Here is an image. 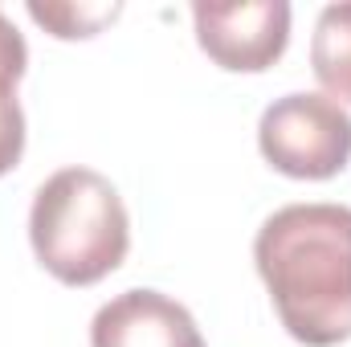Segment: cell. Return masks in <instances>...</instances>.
<instances>
[{
	"instance_id": "cell-4",
	"label": "cell",
	"mask_w": 351,
	"mask_h": 347,
	"mask_svg": "<svg viewBox=\"0 0 351 347\" xmlns=\"http://www.w3.org/2000/svg\"><path fill=\"white\" fill-rule=\"evenodd\" d=\"M200 49L233 74H262L290 45V4L286 0H233V4H192Z\"/></svg>"
},
{
	"instance_id": "cell-8",
	"label": "cell",
	"mask_w": 351,
	"mask_h": 347,
	"mask_svg": "<svg viewBox=\"0 0 351 347\" xmlns=\"http://www.w3.org/2000/svg\"><path fill=\"white\" fill-rule=\"evenodd\" d=\"M25 66H29V45L0 8V98L16 94V82L25 78Z\"/></svg>"
},
{
	"instance_id": "cell-5",
	"label": "cell",
	"mask_w": 351,
	"mask_h": 347,
	"mask_svg": "<svg viewBox=\"0 0 351 347\" xmlns=\"http://www.w3.org/2000/svg\"><path fill=\"white\" fill-rule=\"evenodd\" d=\"M90 347H204V335L184 302L160 290H123L98 307Z\"/></svg>"
},
{
	"instance_id": "cell-2",
	"label": "cell",
	"mask_w": 351,
	"mask_h": 347,
	"mask_svg": "<svg viewBox=\"0 0 351 347\" xmlns=\"http://www.w3.org/2000/svg\"><path fill=\"white\" fill-rule=\"evenodd\" d=\"M29 241L37 261L66 286H94L131 250V217L119 188L94 168H62L33 196Z\"/></svg>"
},
{
	"instance_id": "cell-1",
	"label": "cell",
	"mask_w": 351,
	"mask_h": 347,
	"mask_svg": "<svg viewBox=\"0 0 351 347\" xmlns=\"http://www.w3.org/2000/svg\"><path fill=\"white\" fill-rule=\"evenodd\" d=\"M254 261L290 339L335 347L351 339V208L286 204L254 237Z\"/></svg>"
},
{
	"instance_id": "cell-3",
	"label": "cell",
	"mask_w": 351,
	"mask_h": 347,
	"mask_svg": "<svg viewBox=\"0 0 351 347\" xmlns=\"http://www.w3.org/2000/svg\"><path fill=\"white\" fill-rule=\"evenodd\" d=\"M258 147L290 180H331L351 164V115L311 90L274 98L258 123Z\"/></svg>"
},
{
	"instance_id": "cell-6",
	"label": "cell",
	"mask_w": 351,
	"mask_h": 347,
	"mask_svg": "<svg viewBox=\"0 0 351 347\" xmlns=\"http://www.w3.org/2000/svg\"><path fill=\"white\" fill-rule=\"evenodd\" d=\"M311 70L323 82L327 98L339 106L351 102V0L327 4L311 37Z\"/></svg>"
},
{
	"instance_id": "cell-9",
	"label": "cell",
	"mask_w": 351,
	"mask_h": 347,
	"mask_svg": "<svg viewBox=\"0 0 351 347\" xmlns=\"http://www.w3.org/2000/svg\"><path fill=\"white\" fill-rule=\"evenodd\" d=\"M25 156V110L12 98H0V176H8Z\"/></svg>"
},
{
	"instance_id": "cell-7",
	"label": "cell",
	"mask_w": 351,
	"mask_h": 347,
	"mask_svg": "<svg viewBox=\"0 0 351 347\" xmlns=\"http://www.w3.org/2000/svg\"><path fill=\"white\" fill-rule=\"evenodd\" d=\"M123 8L119 4H29V16L45 25L53 37L74 41V37H94L106 21H114Z\"/></svg>"
}]
</instances>
